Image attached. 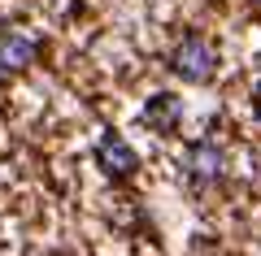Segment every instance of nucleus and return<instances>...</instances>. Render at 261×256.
<instances>
[{
	"label": "nucleus",
	"instance_id": "nucleus-1",
	"mask_svg": "<svg viewBox=\"0 0 261 256\" xmlns=\"http://www.w3.org/2000/svg\"><path fill=\"white\" fill-rule=\"evenodd\" d=\"M174 70L183 74V78H192V82L209 78V74H214V48H209L205 39H196V35H187L183 44L174 48Z\"/></svg>",
	"mask_w": 261,
	"mask_h": 256
},
{
	"label": "nucleus",
	"instance_id": "nucleus-2",
	"mask_svg": "<svg viewBox=\"0 0 261 256\" xmlns=\"http://www.w3.org/2000/svg\"><path fill=\"white\" fill-rule=\"evenodd\" d=\"M35 39L27 31H0V70H27L35 61Z\"/></svg>",
	"mask_w": 261,
	"mask_h": 256
},
{
	"label": "nucleus",
	"instance_id": "nucleus-3",
	"mask_svg": "<svg viewBox=\"0 0 261 256\" xmlns=\"http://www.w3.org/2000/svg\"><path fill=\"white\" fill-rule=\"evenodd\" d=\"M96 156H100V165L109 174H130V169H135V152H130V144H122L118 135H105L100 144H96Z\"/></svg>",
	"mask_w": 261,
	"mask_h": 256
},
{
	"label": "nucleus",
	"instance_id": "nucleus-4",
	"mask_svg": "<svg viewBox=\"0 0 261 256\" xmlns=\"http://www.w3.org/2000/svg\"><path fill=\"white\" fill-rule=\"evenodd\" d=\"M218 169H222V152H218L214 144H200V148H192V174L196 178H218Z\"/></svg>",
	"mask_w": 261,
	"mask_h": 256
},
{
	"label": "nucleus",
	"instance_id": "nucleus-5",
	"mask_svg": "<svg viewBox=\"0 0 261 256\" xmlns=\"http://www.w3.org/2000/svg\"><path fill=\"white\" fill-rule=\"evenodd\" d=\"M174 118H178L174 96H157V104H152V122H174Z\"/></svg>",
	"mask_w": 261,
	"mask_h": 256
},
{
	"label": "nucleus",
	"instance_id": "nucleus-6",
	"mask_svg": "<svg viewBox=\"0 0 261 256\" xmlns=\"http://www.w3.org/2000/svg\"><path fill=\"white\" fill-rule=\"evenodd\" d=\"M257 109H261V96H257Z\"/></svg>",
	"mask_w": 261,
	"mask_h": 256
}]
</instances>
